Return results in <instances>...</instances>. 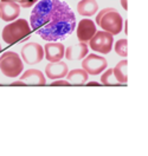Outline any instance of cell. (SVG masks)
Returning a JSON list of instances; mask_svg holds the SVG:
<instances>
[{"label":"cell","mask_w":148,"mask_h":156,"mask_svg":"<svg viewBox=\"0 0 148 156\" xmlns=\"http://www.w3.org/2000/svg\"><path fill=\"white\" fill-rule=\"evenodd\" d=\"M31 27L42 39L58 41L68 38L76 27V18L69 5L60 0H42L31 12Z\"/></svg>","instance_id":"1"},{"label":"cell","mask_w":148,"mask_h":156,"mask_svg":"<svg viewBox=\"0 0 148 156\" xmlns=\"http://www.w3.org/2000/svg\"><path fill=\"white\" fill-rule=\"evenodd\" d=\"M31 33V27L25 19H17L2 30V39L6 44H14Z\"/></svg>","instance_id":"2"},{"label":"cell","mask_w":148,"mask_h":156,"mask_svg":"<svg viewBox=\"0 0 148 156\" xmlns=\"http://www.w3.org/2000/svg\"><path fill=\"white\" fill-rule=\"evenodd\" d=\"M0 70L6 77L14 78L21 75L24 65L18 53L13 51H7L0 57Z\"/></svg>","instance_id":"3"},{"label":"cell","mask_w":148,"mask_h":156,"mask_svg":"<svg viewBox=\"0 0 148 156\" xmlns=\"http://www.w3.org/2000/svg\"><path fill=\"white\" fill-rule=\"evenodd\" d=\"M114 38L113 34H110L107 31H96V33L92 36V38L89 40V46L94 51L102 53V55H108L113 49Z\"/></svg>","instance_id":"4"},{"label":"cell","mask_w":148,"mask_h":156,"mask_svg":"<svg viewBox=\"0 0 148 156\" xmlns=\"http://www.w3.org/2000/svg\"><path fill=\"white\" fill-rule=\"evenodd\" d=\"M122 25H123V19L116 10L104 13L99 20V26L103 29V31H107L113 36H116L121 32Z\"/></svg>","instance_id":"5"},{"label":"cell","mask_w":148,"mask_h":156,"mask_svg":"<svg viewBox=\"0 0 148 156\" xmlns=\"http://www.w3.org/2000/svg\"><path fill=\"white\" fill-rule=\"evenodd\" d=\"M82 66L89 76H97L107 69V60L102 56L90 53L83 58Z\"/></svg>","instance_id":"6"},{"label":"cell","mask_w":148,"mask_h":156,"mask_svg":"<svg viewBox=\"0 0 148 156\" xmlns=\"http://www.w3.org/2000/svg\"><path fill=\"white\" fill-rule=\"evenodd\" d=\"M20 57L29 65L38 64L44 59V48L38 43H27L23 46Z\"/></svg>","instance_id":"7"},{"label":"cell","mask_w":148,"mask_h":156,"mask_svg":"<svg viewBox=\"0 0 148 156\" xmlns=\"http://www.w3.org/2000/svg\"><path fill=\"white\" fill-rule=\"evenodd\" d=\"M20 13L19 4L14 1H0V19L4 21H13Z\"/></svg>","instance_id":"8"},{"label":"cell","mask_w":148,"mask_h":156,"mask_svg":"<svg viewBox=\"0 0 148 156\" xmlns=\"http://www.w3.org/2000/svg\"><path fill=\"white\" fill-rule=\"evenodd\" d=\"M65 49L64 45L58 41H49L44 46V58H46L49 62H59L64 57Z\"/></svg>","instance_id":"9"},{"label":"cell","mask_w":148,"mask_h":156,"mask_svg":"<svg viewBox=\"0 0 148 156\" xmlns=\"http://www.w3.org/2000/svg\"><path fill=\"white\" fill-rule=\"evenodd\" d=\"M96 33V25L92 20L82 19L77 26V38L82 43H88Z\"/></svg>","instance_id":"10"},{"label":"cell","mask_w":148,"mask_h":156,"mask_svg":"<svg viewBox=\"0 0 148 156\" xmlns=\"http://www.w3.org/2000/svg\"><path fill=\"white\" fill-rule=\"evenodd\" d=\"M68 71H69L68 65L64 62H62V60L52 62V63L50 62L45 68V75L48 76V78L55 80V79H62L63 77H65Z\"/></svg>","instance_id":"11"},{"label":"cell","mask_w":148,"mask_h":156,"mask_svg":"<svg viewBox=\"0 0 148 156\" xmlns=\"http://www.w3.org/2000/svg\"><path fill=\"white\" fill-rule=\"evenodd\" d=\"M20 80H23L26 85H45L46 78L44 73L37 69L26 70L23 75H20Z\"/></svg>","instance_id":"12"},{"label":"cell","mask_w":148,"mask_h":156,"mask_svg":"<svg viewBox=\"0 0 148 156\" xmlns=\"http://www.w3.org/2000/svg\"><path fill=\"white\" fill-rule=\"evenodd\" d=\"M88 55V45L87 43H82L79 41V44L74 45V46H69L65 50L64 57L68 60H79L83 59Z\"/></svg>","instance_id":"13"},{"label":"cell","mask_w":148,"mask_h":156,"mask_svg":"<svg viewBox=\"0 0 148 156\" xmlns=\"http://www.w3.org/2000/svg\"><path fill=\"white\" fill-rule=\"evenodd\" d=\"M77 11L83 17H91L99 11V4L96 0H81L77 4Z\"/></svg>","instance_id":"14"},{"label":"cell","mask_w":148,"mask_h":156,"mask_svg":"<svg viewBox=\"0 0 148 156\" xmlns=\"http://www.w3.org/2000/svg\"><path fill=\"white\" fill-rule=\"evenodd\" d=\"M67 80L69 82L70 84H75V85H81L87 83L88 80V73L83 70V69H75L68 71L67 73Z\"/></svg>","instance_id":"15"},{"label":"cell","mask_w":148,"mask_h":156,"mask_svg":"<svg viewBox=\"0 0 148 156\" xmlns=\"http://www.w3.org/2000/svg\"><path fill=\"white\" fill-rule=\"evenodd\" d=\"M127 60L123 59L121 62H118L117 65L113 69V73H114V77L116 78L120 84H126L128 82V75H127Z\"/></svg>","instance_id":"16"},{"label":"cell","mask_w":148,"mask_h":156,"mask_svg":"<svg viewBox=\"0 0 148 156\" xmlns=\"http://www.w3.org/2000/svg\"><path fill=\"white\" fill-rule=\"evenodd\" d=\"M115 52L117 53L118 56L121 57H127V53H128V41L127 39H120L115 43Z\"/></svg>","instance_id":"17"},{"label":"cell","mask_w":148,"mask_h":156,"mask_svg":"<svg viewBox=\"0 0 148 156\" xmlns=\"http://www.w3.org/2000/svg\"><path fill=\"white\" fill-rule=\"evenodd\" d=\"M101 83L103 85H116L118 84V82L116 80V78L114 77L113 73V69H108L101 77Z\"/></svg>","instance_id":"18"},{"label":"cell","mask_w":148,"mask_h":156,"mask_svg":"<svg viewBox=\"0 0 148 156\" xmlns=\"http://www.w3.org/2000/svg\"><path fill=\"white\" fill-rule=\"evenodd\" d=\"M1 1H14L17 4H19L23 9H29L33 4H36L38 0H1Z\"/></svg>","instance_id":"19"},{"label":"cell","mask_w":148,"mask_h":156,"mask_svg":"<svg viewBox=\"0 0 148 156\" xmlns=\"http://www.w3.org/2000/svg\"><path fill=\"white\" fill-rule=\"evenodd\" d=\"M51 85L52 87H67V85H70V83L64 79H55V82L51 83Z\"/></svg>","instance_id":"20"},{"label":"cell","mask_w":148,"mask_h":156,"mask_svg":"<svg viewBox=\"0 0 148 156\" xmlns=\"http://www.w3.org/2000/svg\"><path fill=\"white\" fill-rule=\"evenodd\" d=\"M115 10V9H113V7H107V9H103V10H101L99 12V14H97V17H96V24L97 25H99V20H101V18H102V16L104 14V13H107V12H109V11H113Z\"/></svg>","instance_id":"21"},{"label":"cell","mask_w":148,"mask_h":156,"mask_svg":"<svg viewBox=\"0 0 148 156\" xmlns=\"http://www.w3.org/2000/svg\"><path fill=\"white\" fill-rule=\"evenodd\" d=\"M121 5H122L123 10H128V0H121Z\"/></svg>","instance_id":"22"},{"label":"cell","mask_w":148,"mask_h":156,"mask_svg":"<svg viewBox=\"0 0 148 156\" xmlns=\"http://www.w3.org/2000/svg\"><path fill=\"white\" fill-rule=\"evenodd\" d=\"M12 85H26V84H25L23 80H17V82H13Z\"/></svg>","instance_id":"23"},{"label":"cell","mask_w":148,"mask_h":156,"mask_svg":"<svg viewBox=\"0 0 148 156\" xmlns=\"http://www.w3.org/2000/svg\"><path fill=\"white\" fill-rule=\"evenodd\" d=\"M89 87H96V85H101L99 82H89L88 83Z\"/></svg>","instance_id":"24"},{"label":"cell","mask_w":148,"mask_h":156,"mask_svg":"<svg viewBox=\"0 0 148 156\" xmlns=\"http://www.w3.org/2000/svg\"><path fill=\"white\" fill-rule=\"evenodd\" d=\"M127 27H128V23L126 21V24H125V32H126V34L128 33V30H127Z\"/></svg>","instance_id":"25"},{"label":"cell","mask_w":148,"mask_h":156,"mask_svg":"<svg viewBox=\"0 0 148 156\" xmlns=\"http://www.w3.org/2000/svg\"><path fill=\"white\" fill-rule=\"evenodd\" d=\"M0 51H1V45H0Z\"/></svg>","instance_id":"26"}]
</instances>
